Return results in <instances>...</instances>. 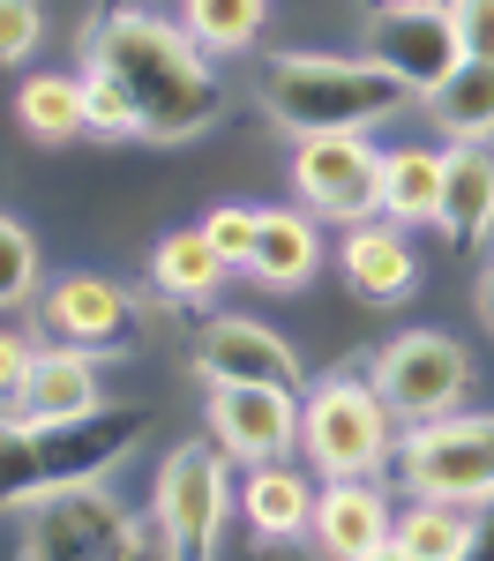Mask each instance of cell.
<instances>
[{"mask_svg": "<svg viewBox=\"0 0 494 561\" xmlns=\"http://www.w3.org/2000/svg\"><path fill=\"white\" fill-rule=\"evenodd\" d=\"M83 68L113 76L120 98L135 105L142 142H187L218 121L225 90L210 76V53L187 38L180 23L150 8H105L83 23Z\"/></svg>", "mask_w": 494, "mask_h": 561, "instance_id": "1", "label": "cell"}, {"mask_svg": "<svg viewBox=\"0 0 494 561\" xmlns=\"http://www.w3.org/2000/svg\"><path fill=\"white\" fill-rule=\"evenodd\" d=\"M263 105L285 135H367L375 121H398L412 90L367 53H277L263 68Z\"/></svg>", "mask_w": 494, "mask_h": 561, "instance_id": "2", "label": "cell"}, {"mask_svg": "<svg viewBox=\"0 0 494 561\" xmlns=\"http://www.w3.org/2000/svg\"><path fill=\"white\" fill-rule=\"evenodd\" d=\"M142 442L135 412H90L68 427H0V510H31L68 486H105Z\"/></svg>", "mask_w": 494, "mask_h": 561, "instance_id": "3", "label": "cell"}, {"mask_svg": "<svg viewBox=\"0 0 494 561\" xmlns=\"http://www.w3.org/2000/svg\"><path fill=\"white\" fill-rule=\"evenodd\" d=\"M300 449L322 479H375L398 457V412L375 397V382L322 375L300 397Z\"/></svg>", "mask_w": 494, "mask_h": 561, "instance_id": "4", "label": "cell"}, {"mask_svg": "<svg viewBox=\"0 0 494 561\" xmlns=\"http://www.w3.org/2000/svg\"><path fill=\"white\" fill-rule=\"evenodd\" d=\"M398 472L427 502L487 510L494 502V412H457V420H412L398 442Z\"/></svg>", "mask_w": 494, "mask_h": 561, "instance_id": "5", "label": "cell"}, {"mask_svg": "<svg viewBox=\"0 0 494 561\" xmlns=\"http://www.w3.org/2000/svg\"><path fill=\"white\" fill-rule=\"evenodd\" d=\"M225 517H232V486H225V449L218 442H180L158 465V494H150V524L180 561H218Z\"/></svg>", "mask_w": 494, "mask_h": 561, "instance_id": "6", "label": "cell"}, {"mask_svg": "<svg viewBox=\"0 0 494 561\" xmlns=\"http://www.w3.org/2000/svg\"><path fill=\"white\" fill-rule=\"evenodd\" d=\"M135 539H142V524L128 517V502L113 486H68L23 510L15 561H128Z\"/></svg>", "mask_w": 494, "mask_h": 561, "instance_id": "7", "label": "cell"}, {"mask_svg": "<svg viewBox=\"0 0 494 561\" xmlns=\"http://www.w3.org/2000/svg\"><path fill=\"white\" fill-rule=\"evenodd\" d=\"M292 187L322 225L382 217V150L367 135H292Z\"/></svg>", "mask_w": 494, "mask_h": 561, "instance_id": "8", "label": "cell"}, {"mask_svg": "<svg viewBox=\"0 0 494 561\" xmlns=\"http://www.w3.org/2000/svg\"><path fill=\"white\" fill-rule=\"evenodd\" d=\"M367 382H375V397L398 420H443V412H457V397L472 389V359L443 330H398L390 345L375 352Z\"/></svg>", "mask_w": 494, "mask_h": 561, "instance_id": "9", "label": "cell"}, {"mask_svg": "<svg viewBox=\"0 0 494 561\" xmlns=\"http://www.w3.org/2000/svg\"><path fill=\"white\" fill-rule=\"evenodd\" d=\"M359 45H367V60H382L412 98H435V90L457 76V60H464V38H457L449 0H427V8H375L367 31H359Z\"/></svg>", "mask_w": 494, "mask_h": 561, "instance_id": "10", "label": "cell"}, {"mask_svg": "<svg viewBox=\"0 0 494 561\" xmlns=\"http://www.w3.org/2000/svg\"><path fill=\"white\" fill-rule=\"evenodd\" d=\"M203 420L218 434L225 457L240 465H285L300 449V389H263V382H203Z\"/></svg>", "mask_w": 494, "mask_h": 561, "instance_id": "11", "label": "cell"}, {"mask_svg": "<svg viewBox=\"0 0 494 561\" xmlns=\"http://www.w3.org/2000/svg\"><path fill=\"white\" fill-rule=\"evenodd\" d=\"M90 412H105L97 359L83 345H38L23 389L0 404V427H68V420H90Z\"/></svg>", "mask_w": 494, "mask_h": 561, "instance_id": "12", "label": "cell"}, {"mask_svg": "<svg viewBox=\"0 0 494 561\" xmlns=\"http://www.w3.org/2000/svg\"><path fill=\"white\" fill-rule=\"evenodd\" d=\"M195 367L203 382H263V389H300V352L277 330L248 322V314H218L195 337Z\"/></svg>", "mask_w": 494, "mask_h": 561, "instance_id": "13", "label": "cell"}, {"mask_svg": "<svg viewBox=\"0 0 494 561\" xmlns=\"http://www.w3.org/2000/svg\"><path fill=\"white\" fill-rule=\"evenodd\" d=\"M45 330L60 337V345H120L128 337V322H135V300H128V285H113V277H97V270H68V277H53L45 285Z\"/></svg>", "mask_w": 494, "mask_h": 561, "instance_id": "14", "label": "cell"}, {"mask_svg": "<svg viewBox=\"0 0 494 561\" xmlns=\"http://www.w3.org/2000/svg\"><path fill=\"white\" fill-rule=\"evenodd\" d=\"M337 277L353 285L367 307H398L412 285H420V262H412V240L390 217H367V225H345V248H337Z\"/></svg>", "mask_w": 494, "mask_h": 561, "instance_id": "15", "label": "cell"}, {"mask_svg": "<svg viewBox=\"0 0 494 561\" xmlns=\"http://www.w3.org/2000/svg\"><path fill=\"white\" fill-rule=\"evenodd\" d=\"M398 524H390V502H382V486H367V479H330L322 494H314V554L322 561H367L382 539H390Z\"/></svg>", "mask_w": 494, "mask_h": 561, "instance_id": "16", "label": "cell"}, {"mask_svg": "<svg viewBox=\"0 0 494 561\" xmlns=\"http://www.w3.org/2000/svg\"><path fill=\"white\" fill-rule=\"evenodd\" d=\"M240 517H248V531L255 539H308L314 531V479L285 457V465H248V479H240Z\"/></svg>", "mask_w": 494, "mask_h": 561, "instance_id": "17", "label": "cell"}, {"mask_svg": "<svg viewBox=\"0 0 494 561\" xmlns=\"http://www.w3.org/2000/svg\"><path fill=\"white\" fill-rule=\"evenodd\" d=\"M443 225L457 248H480L494 232V142H449V180H443Z\"/></svg>", "mask_w": 494, "mask_h": 561, "instance_id": "18", "label": "cell"}, {"mask_svg": "<svg viewBox=\"0 0 494 561\" xmlns=\"http://www.w3.org/2000/svg\"><path fill=\"white\" fill-rule=\"evenodd\" d=\"M443 180H449V150H427V142H398L382 150V217L390 225H435L443 217Z\"/></svg>", "mask_w": 494, "mask_h": 561, "instance_id": "19", "label": "cell"}, {"mask_svg": "<svg viewBox=\"0 0 494 561\" xmlns=\"http://www.w3.org/2000/svg\"><path fill=\"white\" fill-rule=\"evenodd\" d=\"M314 270H322L314 217L308 210H263V232H255V262H248V277L269 285V293H300V285H314Z\"/></svg>", "mask_w": 494, "mask_h": 561, "instance_id": "20", "label": "cell"}, {"mask_svg": "<svg viewBox=\"0 0 494 561\" xmlns=\"http://www.w3.org/2000/svg\"><path fill=\"white\" fill-rule=\"evenodd\" d=\"M150 277H158V293H165V300L203 307V300H218V285L232 277V262L210 248V232H203V225H187V232H165V240H158Z\"/></svg>", "mask_w": 494, "mask_h": 561, "instance_id": "21", "label": "cell"}, {"mask_svg": "<svg viewBox=\"0 0 494 561\" xmlns=\"http://www.w3.org/2000/svg\"><path fill=\"white\" fill-rule=\"evenodd\" d=\"M15 121H23L31 142H76V135H90L83 76H23V90H15Z\"/></svg>", "mask_w": 494, "mask_h": 561, "instance_id": "22", "label": "cell"}, {"mask_svg": "<svg viewBox=\"0 0 494 561\" xmlns=\"http://www.w3.org/2000/svg\"><path fill=\"white\" fill-rule=\"evenodd\" d=\"M480 510H457V502H427V494H412V510L398 517V547L412 561H464L480 547Z\"/></svg>", "mask_w": 494, "mask_h": 561, "instance_id": "23", "label": "cell"}, {"mask_svg": "<svg viewBox=\"0 0 494 561\" xmlns=\"http://www.w3.org/2000/svg\"><path fill=\"white\" fill-rule=\"evenodd\" d=\"M420 105L449 142H494V60H457V76Z\"/></svg>", "mask_w": 494, "mask_h": 561, "instance_id": "24", "label": "cell"}, {"mask_svg": "<svg viewBox=\"0 0 494 561\" xmlns=\"http://www.w3.org/2000/svg\"><path fill=\"white\" fill-rule=\"evenodd\" d=\"M269 23V0H180V31L203 45L210 60L225 53H248Z\"/></svg>", "mask_w": 494, "mask_h": 561, "instance_id": "25", "label": "cell"}, {"mask_svg": "<svg viewBox=\"0 0 494 561\" xmlns=\"http://www.w3.org/2000/svg\"><path fill=\"white\" fill-rule=\"evenodd\" d=\"M31 293H38V240L0 210V314H8V307H23Z\"/></svg>", "mask_w": 494, "mask_h": 561, "instance_id": "26", "label": "cell"}, {"mask_svg": "<svg viewBox=\"0 0 494 561\" xmlns=\"http://www.w3.org/2000/svg\"><path fill=\"white\" fill-rule=\"evenodd\" d=\"M83 98H90V135H105V142H142V128H135V105L120 98V83H113V76L83 68Z\"/></svg>", "mask_w": 494, "mask_h": 561, "instance_id": "27", "label": "cell"}, {"mask_svg": "<svg viewBox=\"0 0 494 561\" xmlns=\"http://www.w3.org/2000/svg\"><path fill=\"white\" fill-rule=\"evenodd\" d=\"M203 232H210V248H218L232 270H248V262H255V232H263V210H248V203H218V210L203 217Z\"/></svg>", "mask_w": 494, "mask_h": 561, "instance_id": "28", "label": "cell"}, {"mask_svg": "<svg viewBox=\"0 0 494 561\" xmlns=\"http://www.w3.org/2000/svg\"><path fill=\"white\" fill-rule=\"evenodd\" d=\"M38 38H45V8L38 0H0V68L31 60Z\"/></svg>", "mask_w": 494, "mask_h": 561, "instance_id": "29", "label": "cell"}, {"mask_svg": "<svg viewBox=\"0 0 494 561\" xmlns=\"http://www.w3.org/2000/svg\"><path fill=\"white\" fill-rule=\"evenodd\" d=\"M449 15H457L464 60H494V0H449Z\"/></svg>", "mask_w": 494, "mask_h": 561, "instance_id": "30", "label": "cell"}, {"mask_svg": "<svg viewBox=\"0 0 494 561\" xmlns=\"http://www.w3.org/2000/svg\"><path fill=\"white\" fill-rule=\"evenodd\" d=\"M31 359H38V345L23 337V330H0V404L23 389V375H31Z\"/></svg>", "mask_w": 494, "mask_h": 561, "instance_id": "31", "label": "cell"}, {"mask_svg": "<svg viewBox=\"0 0 494 561\" xmlns=\"http://www.w3.org/2000/svg\"><path fill=\"white\" fill-rule=\"evenodd\" d=\"M128 561H180V554L158 539V531H150V539H135V547H128Z\"/></svg>", "mask_w": 494, "mask_h": 561, "instance_id": "32", "label": "cell"}, {"mask_svg": "<svg viewBox=\"0 0 494 561\" xmlns=\"http://www.w3.org/2000/svg\"><path fill=\"white\" fill-rule=\"evenodd\" d=\"M480 322L494 330V255H487V270H480Z\"/></svg>", "mask_w": 494, "mask_h": 561, "instance_id": "33", "label": "cell"}, {"mask_svg": "<svg viewBox=\"0 0 494 561\" xmlns=\"http://www.w3.org/2000/svg\"><path fill=\"white\" fill-rule=\"evenodd\" d=\"M367 561H412V554H404V547H398V531H390V539H382V547H375Z\"/></svg>", "mask_w": 494, "mask_h": 561, "instance_id": "34", "label": "cell"}, {"mask_svg": "<svg viewBox=\"0 0 494 561\" xmlns=\"http://www.w3.org/2000/svg\"><path fill=\"white\" fill-rule=\"evenodd\" d=\"M464 561H494V524H480V547H472Z\"/></svg>", "mask_w": 494, "mask_h": 561, "instance_id": "35", "label": "cell"}, {"mask_svg": "<svg viewBox=\"0 0 494 561\" xmlns=\"http://www.w3.org/2000/svg\"><path fill=\"white\" fill-rule=\"evenodd\" d=\"M382 8H427V0H382Z\"/></svg>", "mask_w": 494, "mask_h": 561, "instance_id": "36", "label": "cell"}]
</instances>
